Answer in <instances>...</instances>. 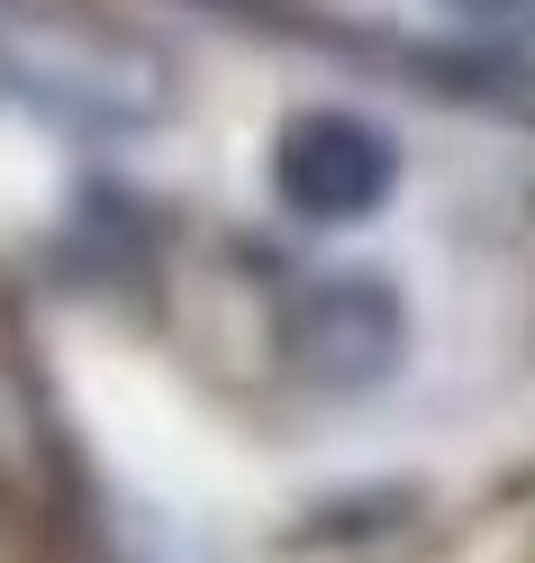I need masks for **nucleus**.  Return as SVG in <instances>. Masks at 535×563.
I'll list each match as a JSON object with an SVG mask.
<instances>
[{
    "label": "nucleus",
    "mask_w": 535,
    "mask_h": 563,
    "mask_svg": "<svg viewBox=\"0 0 535 563\" xmlns=\"http://www.w3.org/2000/svg\"><path fill=\"white\" fill-rule=\"evenodd\" d=\"M0 91L27 100L37 119L91 128V136H127L164 119V82L127 37L91 19H55L37 0H0Z\"/></svg>",
    "instance_id": "nucleus-1"
},
{
    "label": "nucleus",
    "mask_w": 535,
    "mask_h": 563,
    "mask_svg": "<svg viewBox=\"0 0 535 563\" xmlns=\"http://www.w3.org/2000/svg\"><path fill=\"white\" fill-rule=\"evenodd\" d=\"M400 183H409V155L372 110L309 100L272 136V191L300 228H364L400 200Z\"/></svg>",
    "instance_id": "nucleus-2"
},
{
    "label": "nucleus",
    "mask_w": 535,
    "mask_h": 563,
    "mask_svg": "<svg viewBox=\"0 0 535 563\" xmlns=\"http://www.w3.org/2000/svg\"><path fill=\"white\" fill-rule=\"evenodd\" d=\"M291 355L317 391H372L409 355V309L400 282L381 273H309L291 300Z\"/></svg>",
    "instance_id": "nucleus-3"
}]
</instances>
